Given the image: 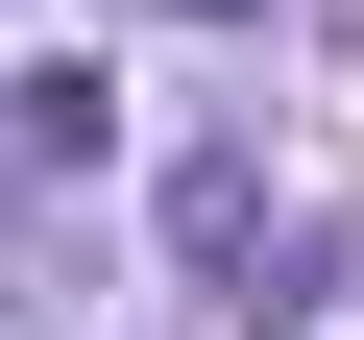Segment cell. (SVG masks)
Returning a JSON list of instances; mask_svg holds the SVG:
<instances>
[{"mask_svg":"<svg viewBox=\"0 0 364 340\" xmlns=\"http://www.w3.org/2000/svg\"><path fill=\"white\" fill-rule=\"evenodd\" d=\"M0 146H25V170H97V146H122V73H97V49L0 73Z\"/></svg>","mask_w":364,"mask_h":340,"instance_id":"cell-1","label":"cell"},{"mask_svg":"<svg viewBox=\"0 0 364 340\" xmlns=\"http://www.w3.org/2000/svg\"><path fill=\"white\" fill-rule=\"evenodd\" d=\"M170 243H195V267H243V243H267V170H243V146H219V170H170Z\"/></svg>","mask_w":364,"mask_h":340,"instance_id":"cell-2","label":"cell"},{"mask_svg":"<svg viewBox=\"0 0 364 340\" xmlns=\"http://www.w3.org/2000/svg\"><path fill=\"white\" fill-rule=\"evenodd\" d=\"M170 25H267V0H170Z\"/></svg>","mask_w":364,"mask_h":340,"instance_id":"cell-3","label":"cell"}]
</instances>
